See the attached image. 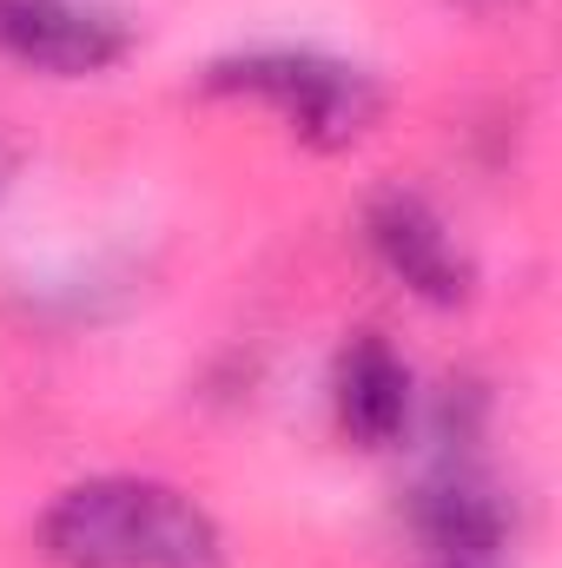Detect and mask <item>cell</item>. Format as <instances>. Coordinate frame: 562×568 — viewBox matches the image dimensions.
Returning a JSON list of instances; mask_svg holds the SVG:
<instances>
[{"label":"cell","mask_w":562,"mask_h":568,"mask_svg":"<svg viewBox=\"0 0 562 568\" xmlns=\"http://www.w3.org/2000/svg\"><path fill=\"white\" fill-rule=\"evenodd\" d=\"M418 417V377L398 357L384 331H351L331 357V424L351 449L384 456L411 436Z\"/></svg>","instance_id":"obj_6"},{"label":"cell","mask_w":562,"mask_h":568,"mask_svg":"<svg viewBox=\"0 0 562 568\" xmlns=\"http://www.w3.org/2000/svg\"><path fill=\"white\" fill-rule=\"evenodd\" d=\"M53 568H225V529L199 496L159 476L67 483L33 529Z\"/></svg>","instance_id":"obj_1"},{"label":"cell","mask_w":562,"mask_h":568,"mask_svg":"<svg viewBox=\"0 0 562 568\" xmlns=\"http://www.w3.org/2000/svg\"><path fill=\"white\" fill-rule=\"evenodd\" d=\"M516 516L503 503V489L463 456V449H443V463L411 489V536L423 542L430 568L436 562H496L503 542H510Z\"/></svg>","instance_id":"obj_5"},{"label":"cell","mask_w":562,"mask_h":568,"mask_svg":"<svg viewBox=\"0 0 562 568\" xmlns=\"http://www.w3.org/2000/svg\"><path fill=\"white\" fill-rule=\"evenodd\" d=\"M133 53V20L107 0H0V60L40 80H100Z\"/></svg>","instance_id":"obj_3"},{"label":"cell","mask_w":562,"mask_h":568,"mask_svg":"<svg viewBox=\"0 0 562 568\" xmlns=\"http://www.w3.org/2000/svg\"><path fill=\"white\" fill-rule=\"evenodd\" d=\"M364 245H371V258L384 265V278L398 284L404 297L430 304V311H456V304H470V291H476L470 252L456 245L450 219H443L423 192H404V185L378 192V199L364 205Z\"/></svg>","instance_id":"obj_4"},{"label":"cell","mask_w":562,"mask_h":568,"mask_svg":"<svg viewBox=\"0 0 562 568\" xmlns=\"http://www.w3.org/2000/svg\"><path fill=\"white\" fill-rule=\"evenodd\" d=\"M436 568H496V562H436Z\"/></svg>","instance_id":"obj_8"},{"label":"cell","mask_w":562,"mask_h":568,"mask_svg":"<svg viewBox=\"0 0 562 568\" xmlns=\"http://www.w3.org/2000/svg\"><path fill=\"white\" fill-rule=\"evenodd\" d=\"M13 165H20V159H13V140H7V133H0V199H7V192H13Z\"/></svg>","instance_id":"obj_7"},{"label":"cell","mask_w":562,"mask_h":568,"mask_svg":"<svg viewBox=\"0 0 562 568\" xmlns=\"http://www.w3.org/2000/svg\"><path fill=\"white\" fill-rule=\"evenodd\" d=\"M199 93L272 113L304 152H351L384 120V80L371 67L318 53V47H239V53H219V60H205Z\"/></svg>","instance_id":"obj_2"}]
</instances>
